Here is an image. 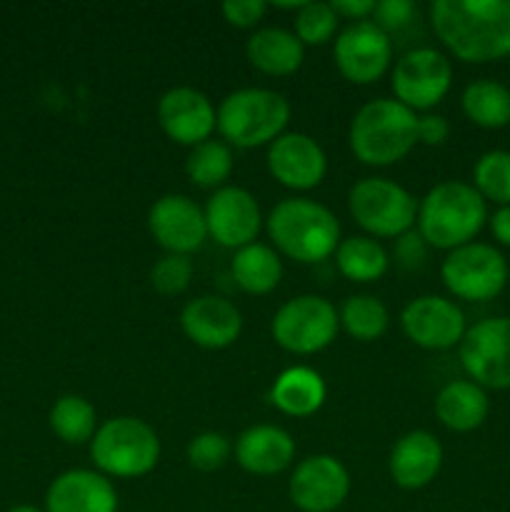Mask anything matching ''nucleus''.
I'll list each match as a JSON object with an SVG mask.
<instances>
[{"label":"nucleus","instance_id":"obj_1","mask_svg":"<svg viewBox=\"0 0 510 512\" xmlns=\"http://www.w3.org/2000/svg\"><path fill=\"white\" fill-rule=\"evenodd\" d=\"M430 25L463 63H495L510 55V0H435Z\"/></svg>","mask_w":510,"mask_h":512},{"label":"nucleus","instance_id":"obj_2","mask_svg":"<svg viewBox=\"0 0 510 512\" xmlns=\"http://www.w3.org/2000/svg\"><path fill=\"white\" fill-rule=\"evenodd\" d=\"M348 143L365 165L400 163L418 145V115L395 98H375L353 115Z\"/></svg>","mask_w":510,"mask_h":512},{"label":"nucleus","instance_id":"obj_3","mask_svg":"<svg viewBox=\"0 0 510 512\" xmlns=\"http://www.w3.org/2000/svg\"><path fill=\"white\" fill-rule=\"evenodd\" d=\"M415 223L425 245L450 253L460 245L473 243L475 235L488 223V208L473 185L445 180L420 200Z\"/></svg>","mask_w":510,"mask_h":512},{"label":"nucleus","instance_id":"obj_4","mask_svg":"<svg viewBox=\"0 0 510 512\" xmlns=\"http://www.w3.org/2000/svg\"><path fill=\"white\" fill-rule=\"evenodd\" d=\"M275 250L303 265L323 263L340 245V223L310 198H285L265 220Z\"/></svg>","mask_w":510,"mask_h":512},{"label":"nucleus","instance_id":"obj_5","mask_svg":"<svg viewBox=\"0 0 510 512\" xmlns=\"http://www.w3.org/2000/svg\"><path fill=\"white\" fill-rule=\"evenodd\" d=\"M290 103L268 88H240L218 105V133L235 148L270 145L285 133Z\"/></svg>","mask_w":510,"mask_h":512},{"label":"nucleus","instance_id":"obj_6","mask_svg":"<svg viewBox=\"0 0 510 512\" xmlns=\"http://www.w3.org/2000/svg\"><path fill=\"white\" fill-rule=\"evenodd\" d=\"M90 458L105 478H143L158 465L160 438L145 420L130 415L110 418L90 440Z\"/></svg>","mask_w":510,"mask_h":512},{"label":"nucleus","instance_id":"obj_7","mask_svg":"<svg viewBox=\"0 0 510 512\" xmlns=\"http://www.w3.org/2000/svg\"><path fill=\"white\" fill-rule=\"evenodd\" d=\"M348 210L370 238H395L410 233L418 220V200L388 178H365L348 193Z\"/></svg>","mask_w":510,"mask_h":512},{"label":"nucleus","instance_id":"obj_8","mask_svg":"<svg viewBox=\"0 0 510 512\" xmlns=\"http://www.w3.org/2000/svg\"><path fill=\"white\" fill-rule=\"evenodd\" d=\"M440 278L453 298L485 303L503 293L510 280V268L495 245L468 243L445 255Z\"/></svg>","mask_w":510,"mask_h":512},{"label":"nucleus","instance_id":"obj_9","mask_svg":"<svg viewBox=\"0 0 510 512\" xmlns=\"http://www.w3.org/2000/svg\"><path fill=\"white\" fill-rule=\"evenodd\" d=\"M340 330L338 310L320 295H298L280 305L270 333L283 350L293 355H315L328 348Z\"/></svg>","mask_w":510,"mask_h":512},{"label":"nucleus","instance_id":"obj_10","mask_svg":"<svg viewBox=\"0 0 510 512\" xmlns=\"http://www.w3.org/2000/svg\"><path fill=\"white\" fill-rule=\"evenodd\" d=\"M460 365L483 390L510 388V315L488 318L465 330L458 345Z\"/></svg>","mask_w":510,"mask_h":512},{"label":"nucleus","instance_id":"obj_11","mask_svg":"<svg viewBox=\"0 0 510 512\" xmlns=\"http://www.w3.org/2000/svg\"><path fill=\"white\" fill-rule=\"evenodd\" d=\"M453 85V65L440 50L415 48L395 63L390 88L405 108L430 110L448 95Z\"/></svg>","mask_w":510,"mask_h":512},{"label":"nucleus","instance_id":"obj_12","mask_svg":"<svg viewBox=\"0 0 510 512\" xmlns=\"http://www.w3.org/2000/svg\"><path fill=\"white\" fill-rule=\"evenodd\" d=\"M333 60L338 73L355 85H370L385 75L393 60V43L373 20H358L335 38Z\"/></svg>","mask_w":510,"mask_h":512},{"label":"nucleus","instance_id":"obj_13","mask_svg":"<svg viewBox=\"0 0 510 512\" xmlns=\"http://www.w3.org/2000/svg\"><path fill=\"white\" fill-rule=\"evenodd\" d=\"M288 495L300 512H335L350 495L348 468L335 455H310L295 465Z\"/></svg>","mask_w":510,"mask_h":512},{"label":"nucleus","instance_id":"obj_14","mask_svg":"<svg viewBox=\"0 0 510 512\" xmlns=\"http://www.w3.org/2000/svg\"><path fill=\"white\" fill-rule=\"evenodd\" d=\"M148 230L155 243L175 255H190L208 238L205 210L180 193L163 195L148 210Z\"/></svg>","mask_w":510,"mask_h":512},{"label":"nucleus","instance_id":"obj_15","mask_svg":"<svg viewBox=\"0 0 510 512\" xmlns=\"http://www.w3.org/2000/svg\"><path fill=\"white\" fill-rule=\"evenodd\" d=\"M205 225L215 243L240 250L255 243L263 228V215L253 193L238 185H225L210 195L205 205Z\"/></svg>","mask_w":510,"mask_h":512},{"label":"nucleus","instance_id":"obj_16","mask_svg":"<svg viewBox=\"0 0 510 512\" xmlns=\"http://www.w3.org/2000/svg\"><path fill=\"white\" fill-rule=\"evenodd\" d=\"M400 325L410 343L423 350H450L465 338V315L453 300L420 295L400 313Z\"/></svg>","mask_w":510,"mask_h":512},{"label":"nucleus","instance_id":"obj_17","mask_svg":"<svg viewBox=\"0 0 510 512\" xmlns=\"http://www.w3.org/2000/svg\"><path fill=\"white\" fill-rule=\"evenodd\" d=\"M155 113H158L163 133L173 143L188 145V148L205 143L218 130L215 105L210 103L203 90L190 88V85H178V88H170L168 93H163Z\"/></svg>","mask_w":510,"mask_h":512},{"label":"nucleus","instance_id":"obj_18","mask_svg":"<svg viewBox=\"0 0 510 512\" xmlns=\"http://www.w3.org/2000/svg\"><path fill=\"white\" fill-rule=\"evenodd\" d=\"M268 170L283 188L313 190L328 173V158L308 133H283L268 145Z\"/></svg>","mask_w":510,"mask_h":512},{"label":"nucleus","instance_id":"obj_19","mask_svg":"<svg viewBox=\"0 0 510 512\" xmlns=\"http://www.w3.org/2000/svg\"><path fill=\"white\" fill-rule=\"evenodd\" d=\"M180 328H183L185 338L198 348L223 350L240 338L243 315L230 300L220 298V295H200L183 308Z\"/></svg>","mask_w":510,"mask_h":512},{"label":"nucleus","instance_id":"obj_20","mask_svg":"<svg viewBox=\"0 0 510 512\" xmlns=\"http://www.w3.org/2000/svg\"><path fill=\"white\" fill-rule=\"evenodd\" d=\"M45 512H118V493L98 470H68L50 483Z\"/></svg>","mask_w":510,"mask_h":512},{"label":"nucleus","instance_id":"obj_21","mask_svg":"<svg viewBox=\"0 0 510 512\" xmlns=\"http://www.w3.org/2000/svg\"><path fill=\"white\" fill-rule=\"evenodd\" d=\"M443 468V445L428 430H410L390 450V478L403 490L428 488Z\"/></svg>","mask_w":510,"mask_h":512},{"label":"nucleus","instance_id":"obj_22","mask_svg":"<svg viewBox=\"0 0 510 512\" xmlns=\"http://www.w3.org/2000/svg\"><path fill=\"white\" fill-rule=\"evenodd\" d=\"M233 453L245 473L270 478L290 468L295 460V440L278 425H253L238 435Z\"/></svg>","mask_w":510,"mask_h":512},{"label":"nucleus","instance_id":"obj_23","mask_svg":"<svg viewBox=\"0 0 510 512\" xmlns=\"http://www.w3.org/2000/svg\"><path fill=\"white\" fill-rule=\"evenodd\" d=\"M328 398V388L318 370L293 365L283 370L270 390V403L290 418H310L323 408Z\"/></svg>","mask_w":510,"mask_h":512},{"label":"nucleus","instance_id":"obj_24","mask_svg":"<svg viewBox=\"0 0 510 512\" xmlns=\"http://www.w3.org/2000/svg\"><path fill=\"white\" fill-rule=\"evenodd\" d=\"M245 55L255 70L283 78L298 73L305 60V45L285 28H260L248 38Z\"/></svg>","mask_w":510,"mask_h":512},{"label":"nucleus","instance_id":"obj_25","mask_svg":"<svg viewBox=\"0 0 510 512\" xmlns=\"http://www.w3.org/2000/svg\"><path fill=\"white\" fill-rule=\"evenodd\" d=\"M490 400L473 380H453L435 398V415L453 433H473L485 423Z\"/></svg>","mask_w":510,"mask_h":512},{"label":"nucleus","instance_id":"obj_26","mask_svg":"<svg viewBox=\"0 0 510 512\" xmlns=\"http://www.w3.org/2000/svg\"><path fill=\"white\" fill-rule=\"evenodd\" d=\"M230 273L243 293L268 295L278 288L280 278H283V260H280L278 250H273L270 245L250 243L235 250Z\"/></svg>","mask_w":510,"mask_h":512},{"label":"nucleus","instance_id":"obj_27","mask_svg":"<svg viewBox=\"0 0 510 512\" xmlns=\"http://www.w3.org/2000/svg\"><path fill=\"white\" fill-rule=\"evenodd\" d=\"M460 105L470 123L485 130H498L510 125V88L498 80H473L460 95Z\"/></svg>","mask_w":510,"mask_h":512},{"label":"nucleus","instance_id":"obj_28","mask_svg":"<svg viewBox=\"0 0 510 512\" xmlns=\"http://www.w3.org/2000/svg\"><path fill=\"white\" fill-rule=\"evenodd\" d=\"M388 263L385 248L370 235H353L348 240H340L335 250V265L350 283H375L388 273Z\"/></svg>","mask_w":510,"mask_h":512},{"label":"nucleus","instance_id":"obj_29","mask_svg":"<svg viewBox=\"0 0 510 512\" xmlns=\"http://www.w3.org/2000/svg\"><path fill=\"white\" fill-rule=\"evenodd\" d=\"M50 428L68 445L90 443L100 428L98 413L80 395H63L50 408Z\"/></svg>","mask_w":510,"mask_h":512},{"label":"nucleus","instance_id":"obj_30","mask_svg":"<svg viewBox=\"0 0 510 512\" xmlns=\"http://www.w3.org/2000/svg\"><path fill=\"white\" fill-rule=\"evenodd\" d=\"M233 150L223 140H205L190 148L185 158V175L198 188H225V180L233 173Z\"/></svg>","mask_w":510,"mask_h":512},{"label":"nucleus","instance_id":"obj_31","mask_svg":"<svg viewBox=\"0 0 510 512\" xmlns=\"http://www.w3.org/2000/svg\"><path fill=\"white\" fill-rule=\"evenodd\" d=\"M338 318L345 333L350 338L360 340V343H373V340H378L388 330L390 323L388 308L375 295H350L343 303V308H340Z\"/></svg>","mask_w":510,"mask_h":512},{"label":"nucleus","instance_id":"obj_32","mask_svg":"<svg viewBox=\"0 0 510 512\" xmlns=\"http://www.w3.org/2000/svg\"><path fill=\"white\" fill-rule=\"evenodd\" d=\"M473 188L483 200H493L500 208L510 205V153L488 150L473 168Z\"/></svg>","mask_w":510,"mask_h":512},{"label":"nucleus","instance_id":"obj_33","mask_svg":"<svg viewBox=\"0 0 510 512\" xmlns=\"http://www.w3.org/2000/svg\"><path fill=\"white\" fill-rule=\"evenodd\" d=\"M338 30V15L330 3H305L295 13V38L303 45H325Z\"/></svg>","mask_w":510,"mask_h":512},{"label":"nucleus","instance_id":"obj_34","mask_svg":"<svg viewBox=\"0 0 510 512\" xmlns=\"http://www.w3.org/2000/svg\"><path fill=\"white\" fill-rule=\"evenodd\" d=\"M230 455H233V443L215 430L195 435L188 443V463L200 473H215L228 463Z\"/></svg>","mask_w":510,"mask_h":512},{"label":"nucleus","instance_id":"obj_35","mask_svg":"<svg viewBox=\"0 0 510 512\" xmlns=\"http://www.w3.org/2000/svg\"><path fill=\"white\" fill-rule=\"evenodd\" d=\"M190 280H193V260L188 255L168 253L150 268V283L160 295H180L188 290Z\"/></svg>","mask_w":510,"mask_h":512},{"label":"nucleus","instance_id":"obj_36","mask_svg":"<svg viewBox=\"0 0 510 512\" xmlns=\"http://www.w3.org/2000/svg\"><path fill=\"white\" fill-rule=\"evenodd\" d=\"M413 15L415 5L410 0H380V3H375L373 23L385 33H390V30H400L413 23Z\"/></svg>","mask_w":510,"mask_h":512},{"label":"nucleus","instance_id":"obj_37","mask_svg":"<svg viewBox=\"0 0 510 512\" xmlns=\"http://www.w3.org/2000/svg\"><path fill=\"white\" fill-rule=\"evenodd\" d=\"M270 5L265 0H228L223 3V18L235 28H255L268 13Z\"/></svg>","mask_w":510,"mask_h":512},{"label":"nucleus","instance_id":"obj_38","mask_svg":"<svg viewBox=\"0 0 510 512\" xmlns=\"http://www.w3.org/2000/svg\"><path fill=\"white\" fill-rule=\"evenodd\" d=\"M450 135V123L440 113H425L418 118V143L423 145H443Z\"/></svg>","mask_w":510,"mask_h":512},{"label":"nucleus","instance_id":"obj_39","mask_svg":"<svg viewBox=\"0 0 510 512\" xmlns=\"http://www.w3.org/2000/svg\"><path fill=\"white\" fill-rule=\"evenodd\" d=\"M395 258L405 265V268H415L425 260V240L420 238V233L410 230V233L400 235L395 240Z\"/></svg>","mask_w":510,"mask_h":512},{"label":"nucleus","instance_id":"obj_40","mask_svg":"<svg viewBox=\"0 0 510 512\" xmlns=\"http://www.w3.org/2000/svg\"><path fill=\"white\" fill-rule=\"evenodd\" d=\"M330 8L338 18H348L353 23L358 20H370L375 10V0H330Z\"/></svg>","mask_w":510,"mask_h":512},{"label":"nucleus","instance_id":"obj_41","mask_svg":"<svg viewBox=\"0 0 510 512\" xmlns=\"http://www.w3.org/2000/svg\"><path fill=\"white\" fill-rule=\"evenodd\" d=\"M490 233H493V238L498 240L500 245H505V248H510V205H505V208H498L493 215H490Z\"/></svg>","mask_w":510,"mask_h":512},{"label":"nucleus","instance_id":"obj_42","mask_svg":"<svg viewBox=\"0 0 510 512\" xmlns=\"http://www.w3.org/2000/svg\"><path fill=\"white\" fill-rule=\"evenodd\" d=\"M303 5H305V0H290V3H278V0H275L273 8H278V10H295V13H298V10L303 8Z\"/></svg>","mask_w":510,"mask_h":512},{"label":"nucleus","instance_id":"obj_43","mask_svg":"<svg viewBox=\"0 0 510 512\" xmlns=\"http://www.w3.org/2000/svg\"><path fill=\"white\" fill-rule=\"evenodd\" d=\"M8 512H45V510L35 508V505H15V508H10Z\"/></svg>","mask_w":510,"mask_h":512},{"label":"nucleus","instance_id":"obj_44","mask_svg":"<svg viewBox=\"0 0 510 512\" xmlns=\"http://www.w3.org/2000/svg\"><path fill=\"white\" fill-rule=\"evenodd\" d=\"M508 283H510V280H508Z\"/></svg>","mask_w":510,"mask_h":512}]
</instances>
